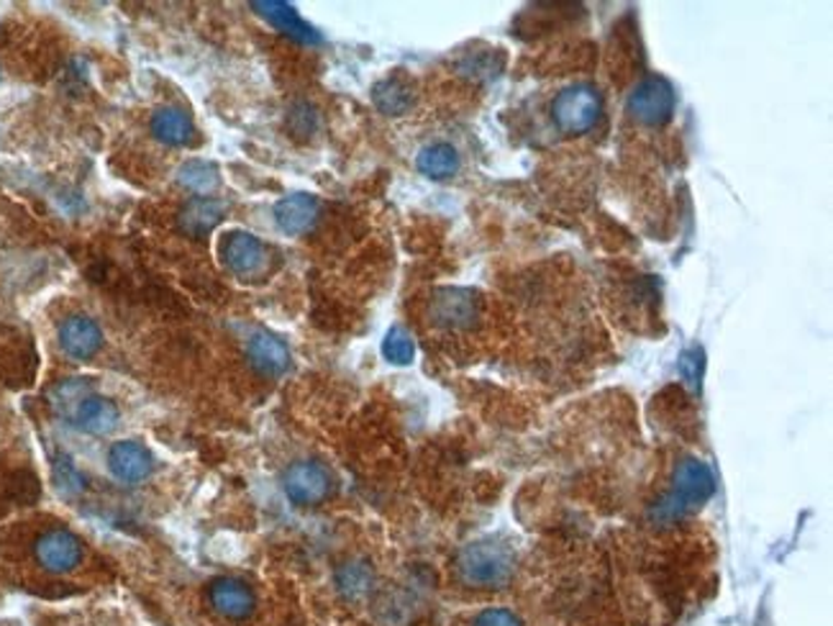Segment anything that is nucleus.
<instances>
[{
  "instance_id": "5",
  "label": "nucleus",
  "mask_w": 833,
  "mask_h": 626,
  "mask_svg": "<svg viewBox=\"0 0 833 626\" xmlns=\"http://www.w3.org/2000/svg\"><path fill=\"white\" fill-rule=\"evenodd\" d=\"M221 262L241 280H254L270 268V249L249 232H228L218 245Z\"/></svg>"
},
{
  "instance_id": "18",
  "label": "nucleus",
  "mask_w": 833,
  "mask_h": 626,
  "mask_svg": "<svg viewBox=\"0 0 833 626\" xmlns=\"http://www.w3.org/2000/svg\"><path fill=\"white\" fill-rule=\"evenodd\" d=\"M336 588L346 601H362L374 588V570L367 559H349L336 570Z\"/></svg>"
},
{
  "instance_id": "9",
  "label": "nucleus",
  "mask_w": 833,
  "mask_h": 626,
  "mask_svg": "<svg viewBox=\"0 0 833 626\" xmlns=\"http://www.w3.org/2000/svg\"><path fill=\"white\" fill-rule=\"evenodd\" d=\"M57 336H59V347H62L64 355H68L70 359H78V363L93 359L103 347V331L98 327V321L83 314L68 316V319L59 323Z\"/></svg>"
},
{
  "instance_id": "24",
  "label": "nucleus",
  "mask_w": 833,
  "mask_h": 626,
  "mask_svg": "<svg viewBox=\"0 0 833 626\" xmlns=\"http://www.w3.org/2000/svg\"><path fill=\"white\" fill-rule=\"evenodd\" d=\"M55 483L64 496H80L85 491V475L80 473L68 454H59L55 460Z\"/></svg>"
},
{
  "instance_id": "11",
  "label": "nucleus",
  "mask_w": 833,
  "mask_h": 626,
  "mask_svg": "<svg viewBox=\"0 0 833 626\" xmlns=\"http://www.w3.org/2000/svg\"><path fill=\"white\" fill-rule=\"evenodd\" d=\"M108 468L121 483H144L154 473V454L142 441H116L108 449Z\"/></svg>"
},
{
  "instance_id": "27",
  "label": "nucleus",
  "mask_w": 833,
  "mask_h": 626,
  "mask_svg": "<svg viewBox=\"0 0 833 626\" xmlns=\"http://www.w3.org/2000/svg\"><path fill=\"white\" fill-rule=\"evenodd\" d=\"M475 626H521L519 616L508 609H488L475 618Z\"/></svg>"
},
{
  "instance_id": "21",
  "label": "nucleus",
  "mask_w": 833,
  "mask_h": 626,
  "mask_svg": "<svg viewBox=\"0 0 833 626\" xmlns=\"http://www.w3.org/2000/svg\"><path fill=\"white\" fill-rule=\"evenodd\" d=\"M177 180H180V186L188 188L190 193L209 198L216 193L221 186V173L209 160H190L177 169Z\"/></svg>"
},
{
  "instance_id": "7",
  "label": "nucleus",
  "mask_w": 833,
  "mask_h": 626,
  "mask_svg": "<svg viewBox=\"0 0 833 626\" xmlns=\"http://www.w3.org/2000/svg\"><path fill=\"white\" fill-rule=\"evenodd\" d=\"M85 547L68 529H47V532L36 536L34 542V559L41 570L51 572V576H64L72 572L75 567L83 563Z\"/></svg>"
},
{
  "instance_id": "25",
  "label": "nucleus",
  "mask_w": 833,
  "mask_h": 626,
  "mask_svg": "<svg viewBox=\"0 0 833 626\" xmlns=\"http://www.w3.org/2000/svg\"><path fill=\"white\" fill-rule=\"evenodd\" d=\"M287 127H290L295 137H311L319 129V114L308 103H298L290 110V116H287Z\"/></svg>"
},
{
  "instance_id": "10",
  "label": "nucleus",
  "mask_w": 833,
  "mask_h": 626,
  "mask_svg": "<svg viewBox=\"0 0 833 626\" xmlns=\"http://www.w3.org/2000/svg\"><path fill=\"white\" fill-rule=\"evenodd\" d=\"M209 603L228 622H247L257 611V595L245 580L218 578L209 586Z\"/></svg>"
},
{
  "instance_id": "14",
  "label": "nucleus",
  "mask_w": 833,
  "mask_h": 626,
  "mask_svg": "<svg viewBox=\"0 0 833 626\" xmlns=\"http://www.w3.org/2000/svg\"><path fill=\"white\" fill-rule=\"evenodd\" d=\"M118 418H121V414H118L116 403L98 393H87L83 401L78 403V409L70 414V422L75 424L80 432L95 434V437L114 432L118 426Z\"/></svg>"
},
{
  "instance_id": "20",
  "label": "nucleus",
  "mask_w": 833,
  "mask_h": 626,
  "mask_svg": "<svg viewBox=\"0 0 833 626\" xmlns=\"http://www.w3.org/2000/svg\"><path fill=\"white\" fill-rule=\"evenodd\" d=\"M416 165L426 178L447 180L452 178V175H456V169H460V152H456L452 144H444V142L429 144L424 146L421 154H418Z\"/></svg>"
},
{
  "instance_id": "17",
  "label": "nucleus",
  "mask_w": 833,
  "mask_h": 626,
  "mask_svg": "<svg viewBox=\"0 0 833 626\" xmlns=\"http://www.w3.org/2000/svg\"><path fill=\"white\" fill-rule=\"evenodd\" d=\"M224 213L226 205L216 201V198H195L180 213V229L188 237H205V234H211L221 224Z\"/></svg>"
},
{
  "instance_id": "1",
  "label": "nucleus",
  "mask_w": 833,
  "mask_h": 626,
  "mask_svg": "<svg viewBox=\"0 0 833 626\" xmlns=\"http://www.w3.org/2000/svg\"><path fill=\"white\" fill-rule=\"evenodd\" d=\"M713 491H716V477H713L711 465L698 458H685L675 470L673 491L652 506L648 519L659 527L677 524L703 506L713 496Z\"/></svg>"
},
{
  "instance_id": "2",
  "label": "nucleus",
  "mask_w": 833,
  "mask_h": 626,
  "mask_svg": "<svg viewBox=\"0 0 833 626\" xmlns=\"http://www.w3.org/2000/svg\"><path fill=\"white\" fill-rule=\"evenodd\" d=\"M456 576L469 588H503L513 576V555L498 542L467 544L456 557Z\"/></svg>"
},
{
  "instance_id": "13",
  "label": "nucleus",
  "mask_w": 833,
  "mask_h": 626,
  "mask_svg": "<svg viewBox=\"0 0 833 626\" xmlns=\"http://www.w3.org/2000/svg\"><path fill=\"white\" fill-rule=\"evenodd\" d=\"M252 9L260 13V16L277 28L279 34L290 36L293 42L298 44H321V34L316 32L311 24H306L300 19V13L293 9L290 3H279V0H260V3H252Z\"/></svg>"
},
{
  "instance_id": "16",
  "label": "nucleus",
  "mask_w": 833,
  "mask_h": 626,
  "mask_svg": "<svg viewBox=\"0 0 833 626\" xmlns=\"http://www.w3.org/2000/svg\"><path fill=\"white\" fill-rule=\"evenodd\" d=\"M152 134L167 146H188L195 139V123L186 110L165 106L152 116Z\"/></svg>"
},
{
  "instance_id": "26",
  "label": "nucleus",
  "mask_w": 833,
  "mask_h": 626,
  "mask_svg": "<svg viewBox=\"0 0 833 626\" xmlns=\"http://www.w3.org/2000/svg\"><path fill=\"white\" fill-rule=\"evenodd\" d=\"M680 375L690 388H700V378H703V352L692 347L680 357Z\"/></svg>"
},
{
  "instance_id": "19",
  "label": "nucleus",
  "mask_w": 833,
  "mask_h": 626,
  "mask_svg": "<svg viewBox=\"0 0 833 626\" xmlns=\"http://www.w3.org/2000/svg\"><path fill=\"white\" fill-rule=\"evenodd\" d=\"M372 103L380 114L403 116L413 106V87L401 78H385L372 87Z\"/></svg>"
},
{
  "instance_id": "3",
  "label": "nucleus",
  "mask_w": 833,
  "mask_h": 626,
  "mask_svg": "<svg viewBox=\"0 0 833 626\" xmlns=\"http://www.w3.org/2000/svg\"><path fill=\"white\" fill-rule=\"evenodd\" d=\"M603 114V101L600 93L593 85L578 83L564 87L551 103V119H555L557 129L567 137L585 134L598 123Z\"/></svg>"
},
{
  "instance_id": "22",
  "label": "nucleus",
  "mask_w": 833,
  "mask_h": 626,
  "mask_svg": "<svg viewBox=\"0 0 833 626\" xmlns=\"http://www.w3.org/2000/svg\"><path fill=\"white\" fill-rule=\"evenodd\" d=\"M382 357L390 365H410L416 357V342H413L410 331L403 327H393L382 339Z\"/></svg>"
},
{
  "instance_id": "6",
  "label": "nucleus",
  "mask_w": 833,
  "mask_h": 626,
  "mask_svg": "<svg viewBox=\"0 0 833 626\" xmlns=\"http://www.w3.org/2000/svg\"><path fill=\"white\" fill-rule=\"evenodd\" d=\"M285 496L298 506H319L334 493V475L316 460H298L283 475Z\"/></svg>"
},
{
  "instance_id": "12",
  "label": "nucleus",
  "mask_w": 833,
  "mask_h": 626,
  "mask_svg": "<svg viewBox=\"0 0 833 626\" xmlns=\"http://www.w3.org/2000/svg\"><path fill=\"white\" fill-rule=\"evenodd\" d=\"M247 357L257 373L267 378H279L290 367V350L283 339L270 334V331H257L247 342Z\"/></svg>"
},
{
  "instance_id": "8",
  "label": "nucleus",
  "mask_w": 833,
  "mask_h": 626,
  "mask_svg": "<svg viewBox=\"0 0 833 626\" xmlns=\"http://www.w3.org/2000/svg\"><path fill=\"white\" fill-rule=\"evenodd\" d=\"M429 314L437 327L467 329L480 316V304H477V296L472 291L441 288L433 293Z\"/></svg>"
},
{
  "instance_id": "15",
  "label": "nucleus",
  "mask_w": 833,
  "mask_h": 626,
  "mask_svg": "<svg viewBox=\"0 0 833 626\" xmlns=\"http://www.w3.org/2000/svg\"><path fill=\"white\" fill-rule=\"evenodd\" d=\"M316 218H319V201L308 193H293L275 205V221L287 237H300L313 229Z\"/></svg>"
},
{
  "instance_id": "23",
  "label": "nucleus",
  "mask_w": 833,
  "mask_h": 626,
  "mask_svg": "<svg viewBox=\"0 0 833 626\" xmlns=\"http://www.w3.org/2000/svg\"><path fill=\"white\" fill-rule=\"evenodd\" d=\"M87 393H93L91 386L80 378H70L51 390V406H55L64 418H70L72 411L78 409V403L83 401Z\"/></svg>"
},
{
  "instance_id": "4",
  "label": "nucleus",
  "mask_w": 833,
  "mask_h": 626,
  "mask_svg": "<svg viewBox=\"0 0 833 626\" xmlns=\"http://www.w3.org/2000/svg\"><path fill=\"white\" fill-rule=\"evenodd\" d=\"M675 87L669 80L648 75L629 95V114L644 127H665L675 114Z\"/></svg>"
}]
</instances>
